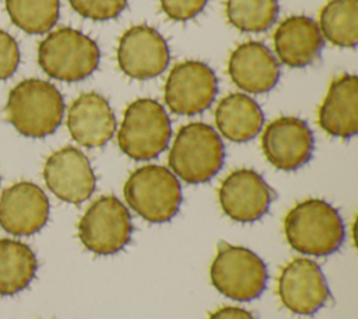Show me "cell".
Masks as SVG:
<instances>
[{"mask_svg": "<svg viewBox=\"0 0 358 319\" xmlns=\"http://www.w3.org/2000/svg\"><path fill=\"white\" fill-rule=\"evenodd\" d=\"M288 245L303 255L327 256L344 242V222L340 213L322 199L296 203L284 218Z\"/></svg>", "mask_w": 358, "mask_h": 319, "instance_id": "obj_1", "label": "cell"}, {"mask_svg": "<svg viewBox=\"0 0 358 319\" xmlns=\"http://www.w3.org/2000/svg\"><path fill=\"white\" fill-rule=\"evenodd\" d=\"M4 115L22 136L46 137L55 133L63 120V95L49 81L27 78L10 91Z\"/></svg>", "mask_w": 358, "mask_h": 319, "instance_id": "obj_2", "label": "cell"}, {"mask_svg": "<svg viewBox=\"0 0 358 319\" xmlns=\"http://www.w3.org/2000/svg\"><path fill=\"white\" fill-rule=\"evenodd\" d=\"M168 161L176 178L199 185L220 172L225 161V147L210 125L192 122L176 133Z\"/></svg>", "mask_w": 358, "mask_h": 319, "instance_id": "obj_3", "label": "cell"}, {"mask_svg": "<svg viewBox=\"0 0 358 319\" xmlns=\"http://www.w3.org/2000/svg\"><path fill=\"white\" fill-rule=\"evenodd\" d=\"M127 204L150 222L172 220L182 204V187L175 173L162 165L148 164L137 168L123 187Z\"/></svg>", "mask_w": 358, "mask_h": 319, "instance_id": "obj_4", "label": "cell"}, {"mask_svg": "<svg viewBox=\"0 0 358 319\" xmlns=\"http://www.w3.org/2000/svg\"><path fill=\"white\" fill-rule=\"evenodd\" d=\"M101 60L94 39L74 28H59L50 32L38 48L42 70L60 81H80L91 76Z\"/></svg>", "mask_w": 358, "mask_h": 319, "instance_id": "obj_5", "label": "cell"}, {"mask_svg": "<svg viewBox=\"0 0 358 319\" xmlns=\"http://www.w3.org/2000/svg\"><path fill=\"white\" fill-rule=\"evenodd\" d=\"M171 133V120L164 106L151 98H138L124 111L117 143L127 157L147 161L166 150Z\"/></svg>", "mask_w": 358, "mask_h": 319, "instance_id": "obj_6", "label": "cell"}, {"mask_svg": "<svg viewBox=\"0 0 358 319\" xmlns=\"http://www.w3.org/2000/svg\"><path fill=\"white\" fill-rule=\"evenodd\" d=\"M267 267L253 250L221 242L210 266L213 285L224 297L246 302L262 295L267 284Z\"/></svg>", "mask_w": 358, "mask_h": 319, "instance_id": "obj_7", "label": "cell"}, {"mask_svg": "<svg viewBox=\"0 0 358 319\" xmlns=\"http://www.w3.org/2000/svg\"><path fill=\"white\" fill-rule=\"evenodd\" d=\"M133 234L131 215L116 196L96 199L78 222L81 243L95 255H115L126 248Z\"/></svg>", "mask_w": 358, "mask_h": 319, "instance_id": "obj_8", "label": "cell"}, {"mask_svg": "<svg viewBox=\"0 0 358 319\" xmlns=\"http://www.w3.org/2000/svg\"><path fill=\"white\" fill-rule=\"evenodd\" d=\"M217 91L215 73L203 62L187 60L169 71L164 98L173 113L192 116L210 108Z\"/></svg>", "mask_w": 358, "mask_h": 319, "instance_id": "obj_9", "label": "cell"}, {"mask_svg": "<svg viewBox=\"0 0 358 319\" xmlns=\"http://www.w3.org/2000/svg\"><path fill=\"white\" fill-rule=\"evenodd\" d=\"M277 292L282 305L296 315H313L330 298L320 266L308 257L292 259L281 269Z\"/></svg>", "mask_w": 358, "mask_h": 319, "instance_id": "obj_10", "label": "cell"}, {"mask_svg": "<svg viewBox=\"0 0 358 319\" xmlns=\"http://www.w3.org/2000/svg\"><path fill=\"white\" fill-rule=\"evenodd\" d=\"M43 179L56 197L71 204H80L90 199L96 186L88 157L71 146L48 157L43 165Z\"/></svg>", "mask_w": 358, "mask_h": 319, "instance_id": "obj_11", "label": "cell"}, {"mask_svg": "<svg viewBox=\"0 0 358 319\" xmlns=\"http://www.w3.org/2000/svg\"><path fill=\"white\" fill-rule=\"evenodd\" d=\"M315 139L308 123L299 118L282 116L270 122L262 136L266 160L281 171L303 166L313 154Z\"/></svg>", "mask_w": 358, "mask_h": 319, "instance_id": "obj_12", "label": "cell"}, {"mask_svg": "<svg viewBox=\"0 0 358 319\" xmlns=\"http://www.w3.org/2000/svg\"><path fill=\"white\" fill-rule=\"evenodd\" d=\"M274 192L253 169L232 171L221 183L218 200L225 215L238 222H253L267 214Z\"/></svg>", "mask_w": 358, "mask_h": 319, "instance_id": "obj_13", "label": "cell"}, {"mask_svg": "<svg viewBox=\"0 0 358 319\" xmlns=\"http://www.w3.org/2000/svg\"><path fill=\"white\" fill-rule=\"evenodd\" d=\"M117 63L120 70L131 78L148 80L157 77L168 67V43L152 27H131L119 41Z\"/></svg>", "mask_w": 358, "mask_h": 319, "instance_id": "obj_14", "label": "cell"}, {"mask_svg": "<svg viewBox=\"0 0 358 319\" xmlns=\"http://www.w3.org/2000/svg\"><path fill=\"white\" fill-rule=\"evenodd\" d=\"M49 200L32 182H18L0 197V225L13 235L28 236L41 231L49 220Z\"/></svg>", "mask_w": 358, "mask_h": 319, "instance_id": "obj_15", "label": "cell"}, {"mask_svg": "<svg viewBox=\"0 0 358 319\" xmlns=\"http://www.w3.org/2000/svg\"><path fill=\"white\" fill-rule=\"evenodd\" d=\"M228 73L238 88L250 94H263L278 83L280 64L266 45L249 41L231 53Z\"/></svg>", "mask_w": 358, "mask_h": 319, "instance_id": "obj_16", "label": "cell"}, {"mask_svg": "<svg viewBox=\"0 0 358 319\" xmlns=\"http://www.w3.org/2000/svg\"><path fill=\"white\" fill-rule=\"evenodd\" d=\"M67 129L78 144L96 148L115 134L116 119L109 102L96 92H85L74 99L67 112Z\"/></svg>", "mask_w": 358, "mask_h": 319, "instance_id": "obj_17", "label": "cell"}, {"mask_svg": "<svg viewBox=\"0 0 358 319\" xmlns=\"http://www.w3.org/2000/svg\"><path fill=\"white\" fill-rule=\"evenodd\" d=\"M319 125L333 137L350 139L358 132V80L354 74L336 78L319 108Z\"/></svg>", "mask_w": 358, "mask_h": 319, "instance_id": "obj_18", "label": "cell"}, {"mask_svg": "<svg viewBox=\"0 0 358 319\" xmlns=\"http://www.w3.org/2000/svg\"><path fill=\"white\" fill-rule=\"evenodd\" d=\"M273 39L280 62L294 69L313 63L323 48L317 24L305 15H292L281 21Z\"/></svg>", "mask_w": 358, "mask_h": 319, "instance_id": "obj_19", "label": "cell"}, {"mask_svg": "<svg viewBox=\"0 0 358 319\" xmlns=\"http://www.w3.org/2000/svg\"><path fill=\"white\" fill-rule=\"evenodd\" d=\"M264 123L259 104L246 94H229L215 108V125L228 140L245 143L255 139Z\"/></svg>", "mask_w": 358, "mask_h": 319, "instance_id": "obj_20", "label": "cell"}, {"mask_svg": "<svg viewBox=\"0 0 358 319\" xmlns=\"http://www.w3.org/2000/svg\"><path fill=\"white\" fill-rule=\"evenodd\" d=\"M36 270V256L27 243L0 239V295L10 297L25 290Z\"/></svg>", "mask_w": 358, "mask_h": 319, "instance_id": "obj_21", "label": "cell"}, {"mask_svg": "<svg viewBox=\"0 0 358 319\" xmlns=\"http://www.w3.org/2000/svg\"><path fill=\"white\" fill-rule=\"evenodd\" d=\"M317 27L330 43L354 48L358 41V0H330L320 11Z\"/></svg>", "mask_w": 358, "mask_h": 319, "instance_id": "obj_22", "label": "cell"}, {"mask_svg": "<svg viewBox=\"0 0 358 319\" xmlns=\"http://www.w3.org/2000/svg\"><path fill=\"white\" fill-rule=\"evenodd\" d=\"M6 10L20 29L27 34H45L59 20V0H6Z\"/></svg>", "mask_w": 358, "mask_h": 319, "instance_id": "obj_23", "label": "cell"}, {"mask_svg": "<svg viewBox=\"0 0 358 319\" xmlns=\"http://www.w3.org/2000/svg\"><path fill=\"white\" fill-rule=\"evenodd\" d=\"M227 18L242 32L267 31L278 15V0H227Z\"/></svg>", "mask_w": 358, "mask_h": 319, "instance_id": "obj_24", "label": "cell"}, {"mask_svg": "<svg viewBox=\"0 0 358 319\" xmlns=\"http://www.w3.org/2000/svg\"><path fill=\"white\" fill-rule=\"evenodd\" d=\"M76 13L94 21L116 18L126 8L127 0H69Z\"/></svg>", "mask_w": 358, "mask_h": 319, "instance_id": "obj_25", "label": "cell"}, {"mask_svg": "<svg viewBox=\"0 0 358 319\" xmlns=\"http://www.w3.org/2000/svg\"><path fill=\"white\" fill-rule=\"evenodd\" d=\"M20 63V49L17 41L0 29V80H6L11 77Z\"/></svg>", "mask_w": 358, "mask_h": 319, "instance_id": "obj_26", "label": "cell"}, {"mask_svg": "<svg viewBox=\"0 0 358 319\" xmlns=\"http://www.w3.org/2000/svg\"><path fill=\"white\" fill-rule=\"evenodd\" d=\"M164 13L173 21H187L206 7L207 0H159Z\"/></svg>", "mask_w": 358, "mask_h": 319, "instance_id": "obj_27", "label": "cell"}, {"mask_svg": "<svg viewBox=\"0 0 358 319\" xmlns=\"http://www.w3.org/2000/svg\"><path fill=\"white\" fill-rule=\"evenodd\" d=\"M208 319H256L252 312L241 306H222L214 311Z\"/></svg>", "mask_w": 358, "mask_h": 319, "instance_id": "obj_28", "label": "cell"}]
</instances>
